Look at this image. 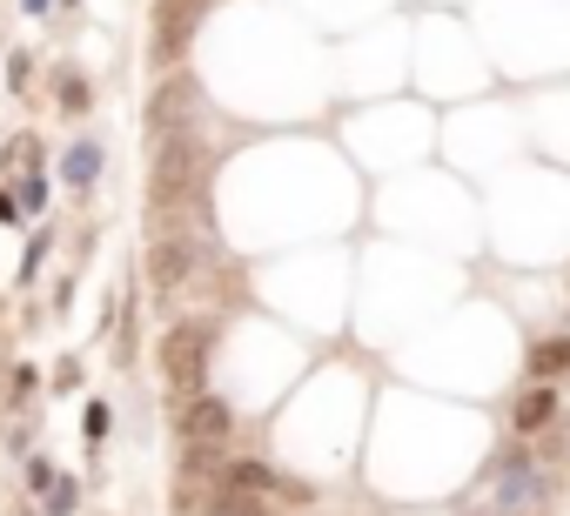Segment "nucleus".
Masks as SVG:
<instances>
[{
	"label": "nucleus",
	"instance_id": "9d476101",
	"mask_svg": "<svg viewBox=\"0 0 570 516\" xmlns=\"http://www.w3.org/2000/svg\"><path fill=\"white\" fill-rule=\"evenodd\" d=\"M208 516H276V496H256V490H222Z\"/></svg>",
	"mask_w": 570,
	"mask_h": 516
},
{
	"label": "nucleus",
	"instance_id": "ddd939ff",
	"mask_svg": "<svg viewBox=\"0 0 570 516\" xmlns=\"http://www.w3.org/2000/svg\"><path fill=\"white\" fill-rule=\"evenodd\" d=\"M74 503H80V483H74V476H61V483L47 490V503H41V516H74Z\"/></svg>",
	"mask_w": 570,
	"mask_h": 516
},
{
	"label": "nucleus",
	"instance_id": "20e7f679",
	"mask_svg": "<svg viewBox=\"0 0 570 516\" xmlns=\"http://www.w3.org/2000/svg\"><path fill=\"white\" fill-rule=\"evenodd\" d=\"M563 422V383H524L510 396V437L530 443V437H550Z\"/></svg>",
	"mask_w": 570,
	"mask_h": 516
},
{
	"label": "nucleus",
	"instance_id": "6e6552de",
	"mask_svg": "<svg viewBox=\"0 0 570 516\" xmlns=\"http://www.w3.org/2000/svg\"><path fill=\"white\" fill-rule=\"evenodd\" d=\"M101 168H108V148L95 141V135H80L67 154H61V189H74V195H88L95 182H101Z\"/></svg>",
	"mask_w": 570,
	"mask_h": 516
},
{
	"label": "nucleus",
	"instance_id": "f8f14e48",
	"mask_svg": "<svg viewBox=\"0 0 570 516\" xmlns=\"http://www.w3.org/2000/svg\"><path fill=\"white\" fill-rule=\"evenodd\" d=\"M47 195H54V182L41 175V168L14 182V202H21V215H47Z\"/></svg>",
	"mask_w": 570,
	"mask_h": 516
},
{
	"label": "nucleus",
	"instance_id": "7ed1b4c3",
	"mask_svg": "<svg viewBox=\"0 0 570 516\" xmlns=\"http://www.w3.org/2000/svg\"><path fill=\"white\" fill-rule=\"evenodd\" d=\"M208 350H215V322H175L169 335H161V376H169V389H175V402H195V396H208Z\"/></svg>",
	"mask_w": 570,
	"mask_h": 516
},
{
	"label": "nucleus",
	"instance_id": "dca6fc26",
	"mask_svg": "<svg viewBox=\"0 0 570 516\" xmlns=\"http://www.w3.org/2000/svg\"><path fill=\"white\" fill-rule=\"evenodd\" d=\"M54 483H61V476H54V463H47V456H28V490H34V496H47Z\"/></svg>",
	"mask_w": 570,
	"mask_h": 516
},
{
	"label": "nucleus",
	"instance_id": "423d86ee",
	"mask_svg": "<svg viewBox=\"0 0 570 516\" xmlns=\"http://www.w3.org/2000/svg\"><path fill=\"white\" fill-rule=\"evenodd\" d=\"M208 14V0H161L154 8V61L169 67V61H182V47H189V34H195V21Z\"/></svg>",
	"mask_w": 570,
	"mask_h": 516
},
{
	"label": "nucleus",
	"instance_id": "39448f33",
	"mask_svg": "<svg viewBox=\"0 0 570 516\" xmlns=\"http://www.w3.org/2000/svg\"><path fill=\"white\" fill-rule=\"evenodd\" d=\"M202 115V88L189 74H175V80H161V95L148 101V128H154V141H175V135H195L189 121Z\"/></svg>",
	"mask_w": 570,
	"mask_h": 516
},
{
	"label": "nucleus",
	"instance_id": "412c9836",
	"mask_svg": "<svg viewBox=\"0 0 570 516\" xmlns=\"http://www.w3.org/2000/svg\"><path fill=\"white\" fill-rule=\"evenodd\" d=\"M21 8H28V14H47V8H54V0H21Z\"/></svg>",
	"mask_w": 570,
	"mask_h": 516
},
{
	"label": "nucleus",
	"instance_id": "a211bd4d",
	"mask_svg": "<svg viewBox=\"0 0 570 516\" xmlns=\"http://www.w3.org/2000/svg\"><path fill=\"white\" fill-rule=\"evenodd\" d=\"M34 389H41V376H34V369H28V363H21V369H14V402H28V396H34Z\"/></svg>",
	"mask_w": 570,
	"mask_h": 516
},
{
	"label": "nucleus",
	"instance_id": "9b49d317",
	"mask_svg": "<svg viewBox=\"0 0 570 516\" xmlns=\"http://www.w3.org/2000/svg\"><path fill=\"white\" fill-rule=\"evenodd\" d=\"M54 80H61L54 95H61V108H67V115H88V108H95V88H88V74H74V67H67V74H54Z\"/></svg>",
	"mask_w": 570,
	"mask_h": 516
},
{
	"label": "nucleus",
	"instance_id": "5701e85b",
	"mask_svg": "<svg viewBox=\"0 0 570 516\" xmlns=\"http://www.w3.org/2000/svg\"><path fill=\"white\" fill-rule=\"evenodd\" d=\"M21 516H28V509H21Z\"/></svg>",
	"mask_w": 570,
	"mask_h": 516
},
{
	"label": "nucleus",
	"instance_id": "4be33fe9",
	"mask_svg": "<svg viewBox=\"0 0 570 516\" xmlns=\"http://www.w3.org/2000/svg\"><path fill=\"white\" fill-rule=\"evenodd\" d=\"M61 8H80V0H61Z\"/></svg>",
	"mask_w": 570,
	"mask_h": 516
},
{
	"label": "nucleus",
	"instance_id": "f257e3e1",
	"mask_svg": "<svg viewBox=\"0 0 570 516\" xmlns=\"http://www.w3.org/2000/svg\"><path fill=\"white\" fill-rule=\"evenodd\" d=\"M483 490H491V503L483 509H544L557 496V470H544V456L530 443H510L504 456H491V470H483Z\"/></svg>",
	"mask_w": 570,
	"mask_h": 516
},
{
	"label": "nucleus",
	"instance_id": "0eeeda50",
	"mask_svg": "<svg viewBox=\"0 0 570 516\" xmlns=\"http://www.w3.org/2000/svg\"><path fill=\"white\" fill-rule=\"evenodd\" d=\"M228 429H235V409H228L222 396H195V402H182V443H208V450H222V443H228Z\"/></svg>",
	"mask_w": 570,
	"mask_h": 516
},
{
	"label": "nucleus",
	"instance_id": "1a4fd4ad",
	"mask_svg": "<svg viewBox=\"0 0 570 516\" xmlns=\"http://www.w3.org/2000/svg\"><path fill=\"white\" fill-rule=\"evenodd\" d=\"M563 376H570V335L530 342V383H563Z\"/></svg>",
	"mask_w": 570,
	"mask_h": 516
},
{
	"label": "nucleus",
	"instance_id": "6ab92c4d",
	"mask_svg": "<svg viewBox=\"0 0 570 516\" xmlns=\"http://www.w3.org/2000/svg\"><path fill=\"white\" fill-rule=\"evenodd\" d=\"M74 383H80V363H74V356H67V363H61V369H54V389H74Z\"/></svg>",
	"mask_w": 570,
	"mask_h": 516
},
{
	"label": "nucleus",
	"instance_id": "f03ea898",
	"mask_svg": "<svg viewBox=\"0 0 570 516\" xmlns=\"http://www.w3.org/2000/svg\"><path fill=\"white\" fill-rule=\"evenodd\" d=\"M208 228H189V222H169V228H154V241H148V282L161 289V295H182L202 269H208Z\"/></svg>",
	"mask_w": 570,
	"mask_h": 516
},
{
	"label": "nucleus",
	"instance_id": "f3484780",
	"mask_svg": "<svg viewBox=\"0 0 570 516\" xmlns=\"http://www.w3.org/2000/svg\"><path fill=\"white\" fill-rule=\"evenodd\" d=\"M28 80H34V61H28V54H8V88L28 95Z\"/></svg>",
	"mask_w": 570,
	"mask_h": 516
},
{
	"label": "nucleus",
	"instance_id": "aec40b11",
	"mask_svg": "<svg viewBox=\"0 0 570 516\" xmlns=\"http://www.w3.org/2000/svg\"><path fill=\"white\" fill-rule=\"evenodd\" d=\"M0 222H21V202L14 195H0Z\"/></svg>",
	"mask_w": 570,
	"mask_h": 516
},
{
	"label": "nucleus",
	"instance_id": "2eb2a0df",
	"mask_svg": "<svg viewBox=\"0 0 570 516\" xmlns=\"http://www.w3.org/2000/svg\"><path fill=\"white\" fill-rule=\"evenodd\" d=\"M108 422H115V416H108V402H88V409H80V429H88V443H101V437H108Z\"/></svg>",
	"mask_w": 570,
	"mask_h": 516
},
{
	"label": "nucleus",
	"instance_id": "4468645a",
	"mask_svg": "<svg viewBox=\"0 0 570 516\" xmlns=\"http://www.w3.org/2000/svg\"><path fill=\"white\" fill-rule=\"evenodd\" d=\"M47 241H54L47 228H34V235H28V255H21V282H34V276H41V262H47Z\"/></svg>",
	"mask_w": 570,
	"mask_h": 516
}]
</instances>
